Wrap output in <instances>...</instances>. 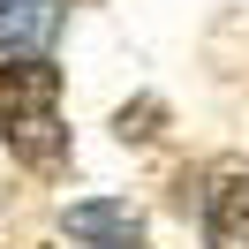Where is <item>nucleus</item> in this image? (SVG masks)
Instances as JSON below:
<instances>
[{"mask_svg":"<svg viewBox=\"0 0 249 249\" xmlns=\"http://www.w3.org/2000/svg\"><path fill=\"white\" fill-rule=\"evenodd\" d=\"M61 234L83 242V249H136L143 212L128 196H76V204H61Z\"/></svg>","mask_w":249,"mask_h":249,"instance_id":"obj_1","label":"nucleus"},{"mask_svg":"<svg viewBox=\"0 0 249 249\" xmlns=\"http://www.w3.org/2000/svg\"><path fill=\"white\" fill-rule=\"evenodd\" d=\"M204 242L212 249H249V166H219L204 189Z\"/></svg>","mask_w":249,"mask_h":249,"instance_id":"obj_2","label":"nucleus"},{"mask_svg":"<svg viewBox=\"0 0 249 249\" xmlns=\"http://www.w3.org/2000/svg\"><path fill=\"white\" fill-rule=\"evenodd\" d=\"M0 136H8V151L23 159L31 174H53L68 159V128H61V106H38V113H0Z\"/></svg>","mask_w":249,"mask_h":249,"instance_id":"obj_3","label":"nucleus"},{"mask_svg":"<svg viewBox=\"0 0 249 249\" xmlns=\"http://www.w3.org/2000/svg\"><path fill=\"white\" fill-rule=\"evenodd\" d=\"M38 106H61V68L46 53H8L0 61V113H38Z\"/></svg>","mask_w":249,"mask_h":249,"instance_id":"obj_4","label":"nucleus"},{"mask_svg":"<svg viewBox=\"0 0 249 249\" xmlns=\"http://www.w3.org/2000/svg\"><path fill=\"white\" fill-rule=\"evenodd\" d=\"M61 31L53 0H0V53H46Z\"/></svg>","mask_w":249,"mask_h":249,"instance_id":"obj_5","label":"nucleus"},{"mask_svg":"<svg viewBox=\"0 0 249 249\" xmlns=\"http://www.w3.org/2000/svg\"><path fill=\"white\" fill-rule=\"evenodd\" d=\"M159 121H166V106H159V98H136V106L113 113V136H121V143H151Z\"/></svg>","mask_w":249,"mask_h":249,"instance_id":"obj_6","label":"nucleus"}]
</instances>
